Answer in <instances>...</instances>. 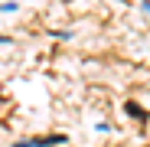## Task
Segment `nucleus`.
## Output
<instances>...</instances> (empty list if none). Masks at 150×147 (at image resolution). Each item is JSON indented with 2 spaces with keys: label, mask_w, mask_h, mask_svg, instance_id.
Listing matches in <instances>:
<instances>
[{
  "label": "nucleus",
  "mask_w": 150,
  "mask_h": 147,
  "mask_svg": "<svg viewBox=\"0 0 150 147\" xmlns=\"http://www.w3.org/2000/svg\"><path fill=\"white\" fill-rule=\"evenodd\" d=\"M52 144H62V137H39V141H20L16 147H52Z\"/></svg>",
  "instance_id": "obj_1"
},
{
  "label": "nucleus",
  "mask_w": 150,
  "mask_h": 147,
  "mask_svg": "<svg viewBox=\"0 0 150 147\" xmlns=\"http://www.w3.org/2000/svg\"><path fill=\"white\" fill-rule=\"evenodd\" d=\"M0 10H16V4L10 0V4H0Z\"/></svg>",
  "instance_id": "obj_3"
},
{
  "label": "nucleus",
  "mask_w": 150,
  "mask_h": 147,
  "mask_svg": "<svg viewBox=\"0 0 150 147\" xmlns=\"http://www.w3.org/2000/svg\"><path fill=\"white\" fill-rule=\"evenodd\" d=\"M127 111H131V114H134V118H140V121H144V111H140V108H137V105H127Z\"/></svg>",
  "instance_id": "obj_2"
}]
</instances>
